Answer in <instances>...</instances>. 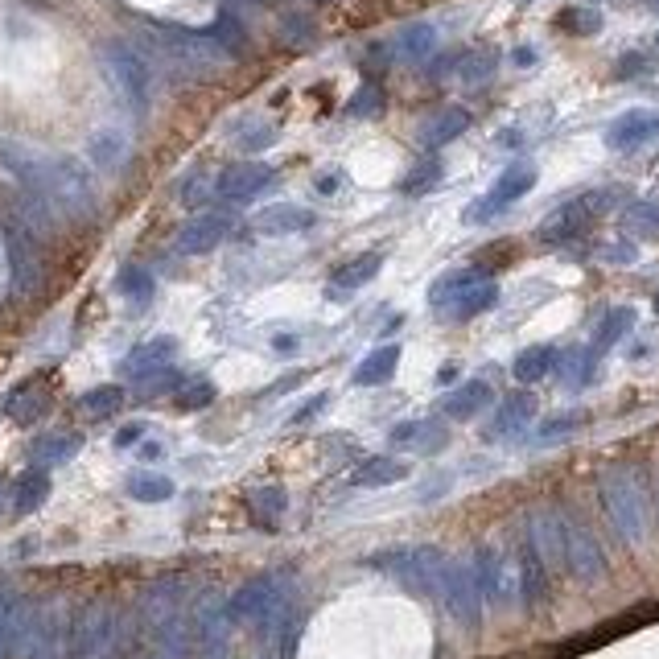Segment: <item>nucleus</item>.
Masks as SVG:
<instances>
[{
  "instance_id": "nucleus-23",
  "label": "nucleus",
  "mask_w": 659,
  "mask_h": 659,
  "mask_svg": "<svg viewBox=\"0 0 659 659\" xmlns=\"http://www.w3.org/2000/svg\"><path fill=\"white\" fill-rule=\"evenodd\" d=\"M557 359L561 351L552 342H540V346H528V351H519L515 363H511V375L519 379V384H540L544 375L557 371Z\"/></svg>"
},
{
  "instance_id": "nucleus-43",
  "label": "nucleus",
  "mask_w": 659,
  "mask_h": 659,
  "mask_svg": "<svg viewBox=\"0 0 659 659\" xmlns=\"http://www.w3.org/2000/svg\"><path fill=\"white\" fill-rule=\"evenodd\" d=\"M112 62H116V71H120L124 87H128L136 99H141V95H145V66L136 62L132 54H124V50H116V54H112Z\"/></svg>"
},
{
  "instance_id": "nucleus-17",
  "label": "nucleus",
  "mask_w": 659,
  "mask_h": 659,
  "mask_svg": "<svg viewBox=\"0 0 659 659\" xmlns=\"http://www.w3.org/2000/svg\"><path fill=\"white\" fill-rule=\"evenodd\" d=\"M487 404H495V392H491L487 379H466V384H458L441 400V412L449 416V421H474Z\"/></svg>"
},
{
  "instance_id": "nucleus-44",
  "label": "nucleus",
  "mask_w": 659,
  "mask_h": 659,
  "mask_svg": "<svg viewBox=\"0 0 659 659\" xmlns=\"http://www.w3.org/2000/svg\"><path fill=\"white\" fill-rule=\"evenodd\" d=\"M215 396H219V392H215L211 379H194L190 388H182V392H178V408H182V412H198V408L211 404Z\"/></svg>"
},
{
  "instance_id": "nucleus-36",
  "label": "nucleus",
  "mask_w": 659,
  "mask_h": 659,
  "mask_svg": "<svg viewBox=\"0 0 659 659\" xmlns=\"http://www.w3.org/2000/svg\"><path fill=\"white\" fill-rule=\"evenodd\" d=\"M21 622H25L21 606L9 602V598H0V659L13 655V647H17V639H21Z\"/></svg>"
},
{
  "instance_id": "nucleus-50",
  "label": "nucleus",
  "mask_w": 659,
  "mask_h": 659,
  "mask_svg": "<svg viewBox=\"0 0 659 659\" xmlns=\"http://www.w3.org/2000/svg\"><path fill=\"white\" fill-rule=\"evenodd\" d=\"M120 289L132 293L136 301H149V297H153V281H149L145 272H136V268H128V272L120 276Z\"/></svg>"
},
{
  "instance_id": "nucleus-27",
  "label": "nucleus",
  "mask_w": 659,
  "mask_h": 659,
  "mask_svg": "<svg viewBox=\"0 0 659 659\" xmlns=\"http://www.w3.org/2000/svg\"><path fill=\"white\" fill-rule=\"evenodd\" d=\"M631 326H635V309H631V305H614V309H606L602 322H598V330H594V342H589V346H594V355L602 359L606 351H614V346H618L622 338H627Z\"/></svg>"
},
{
  "instance_id": "nucleus-46",
  "label": "nucleus",
  "mask_w": 659,
  "mask_h": 659,
  "mask_svg": "<svg viewBox=\"0 0 659 659\" xmlns=\"http://www.w3.org/2000/svg\"><path fill=\"white\" fill-rule=\"evenodd\" d=\"M91 157H95L99 165H116V161L124 157V136H120V132L95 136V141H91Z\"/></svg>"
},
{
  "instance_id": "nucleus-7",
  "label": "nucleus",
  "mask_w": 659,
  "mask_h": 659,
  "mask_svg": "<svg viewBox=\"0 0 659 659\" xmlns=\"http://www.w3.org/2000/svg\"><path fill=\"white\" fill-rule=\"evenodd\" d=\"M536 186V165H528V161H515V165H507L503 173H499V182L491 186V194L487 198H478L470 211H466V223H487V219H495L499 211H507L511 202H519L528 190Z\"/></svg>"
},
{
  "instance_id": "nucleus-1",
  "label": "nucleus",
  "mask_w": 659,
  "mask_h": 659,
  "mask_svg": "<svg viewBox=\"0 0 659 659\" xmlns=\"http://www.w3.org/2000/svg\"><path fill=\"white\" fill-rule=\"evenodd\" d=\"M598 495L614 532L627 544H643L651 532V495L635 466H606L598 474Z\"/></svg>"
},
{
  "instance_id": "nucleus-42",
  "label": "nucleus",
  "mask_w": 659,
  "mask_h": 659,
  "mask_svg": "<svg viewBox=\"0 0 659 659\" xmlns=\"http://www.w3.org/2000/svg\"><path fill=\"white\" fill-rule=\"evenodd\" d=\"M79 449V437H46V441H38L33 445V458H38L42 466H58V462H66Z\"/></svg>"
},
{
  "instance_id": "nucleus-13",
  "label": "nucleus",
  "mask_w": 659,
  "mask_h": 659,
  "mask_svg": "<svg viewBox=\"0 0 659 659\" xmlns=\"http://www.w3.org/2000/svg\"><path fill=\"white\" fill-rule=\"evenodd\" d=\"M532 421H536V396L532 392H511V396L499 400V408H495L491 425H487V433H482V437H487V441H507L515 433H524Z\"/></svg>"
},
{
  "instance_id": "nucleus-26",
  "label": "nucleus",
  "mask_w": 659,
  "mask_h": 659,
  "mask_svg": "<svg viewBox=\"0 0 659 659\" xmlns=\"http://www.w3.org/2000/svg\"><path fill=\"white\" fill-rule=\"evenodd\" d=\"M173 351H178V342H173V338H153V342L141 346V351H132V355H128L124 371H128L132 379H149V375L165 371V363L173 359Z\"/></svg>"
},
{
  "instance_id": "nucleus-45",
  "label": "nucleus",
  "mask_w": 659,
  "mask_h": 659,
  "mask_svg": "<svg viewBox=\"0 0 659 659\" xmlns=\"http://www.w3.org/2000/svg\"><path fill=\"white\" fill-rule=\"evenodd\" d=\"M120 404H124V392H120V388H95V392L83 396V408H87L91 416H112Z\"/></svg>"
},
{
  "instance_id": "nucleus-39",
  "label": "nucleus",
  "mask_w": 659,
  "mask_h": 659,
  "mask_svg": "<svg viewBox=\"0 0 659 659\" xmlns=\"http://www.w3.org/2000/svg\"><path fill=\"white\" fill-rule=\"evenodd\" d=\"M384 112V91H379L375 83H363L351 99H346V116H355V120H371Z\"/></svg>"
},
{
  "instance_id": "nucleus-28",
  "label": "nucleus",
  "mask_w": 659,
  "mask_h": 659,
  "mask_svg": "<svg viewBox=\"0 0 659 659\" xmlns=\"http://www.w3.org/2000/svg\"><path fill=\"white\" fill-rule=\"evenodd\" d=\"M392 50H396V58H404V62H421V58H429V54L437 50V29H433L429 21H412V25H404V29L396 33Z\"/></svg>"
},
{
  "instance_id": "nucleus-2",
  "label": "nucleus",
  "mask_w": 659,
  "mask_h": 659,
  "mask_svg": "<svg viewBox=\"0 0 659 659\" xmlns=\"http://www.w3.org/2000/svg\"><path fill=\"white\" fill-rule=\"evenodd\" d=\"M371 569L396 577L404 589L421 598H437V577H441V565H445V552L433 548V544H400V548H384L367 557Z\"/></svg>"
},
{
  "instance_id": "nucleus-22",
  "label": "nucleus",
  "mask_w": 659,
  "mask_h": 659,
  "mask_svg": "<svg viewBox=\"0 0 659 659\" xmlns=\"http://www.w3.org/2000/svg\"><path fill=\"white\" fill-rule=\"evenodd\" d=\"M285 511H289L285 487H256V491L248 495V515H252V524L264 528V532H276V528H281Z\"/></svg>"
},
{
  "instance_id": "nucleus-55",
  "label": "nucleus",
  "mask_w": 659,
  "mask_h": 659,
  "mask_svg": "<svg viewBox=\"0 0 659 659\" xmlns=\"http://www.w3.org/2000/svg\"><path fill=\"white\" fill-rule=\"evenodd\" d=\"M272 346H276V351H285V355H289V351H297V342H293V334H281V338H276Z\"/></svg>"
},
{
  "instance_id": "nucleus-5",
  "label": "nucleus",
  "mask_w": 659,
  "mask_h": 659,
  "mask_svg": "<svg viewBox=\"0 0 659 659\" xmlns=\"http://www.w3.org/2000/svg\"><path fill=\"white\" fill-rule=\"evenodd\" d=\"M561 536H565V573L581 585H598L606 577V552L573 511L561 507Z\"/></svg>"
},
{
  "instance_id": "nucleus-32",
  "label": "nucleus",
  "mask_w": 659,
  "mask_h": 659,
  "mask_svg": "<svg viewBox=\"0 0 659 659\" xmlns=\"http://www.w3.org/2000/svg\"><path fill=\"white\" fill-rule=\"evenodd\" d=\"M276 145V124L272 120H244L235 128V149L239 153H264V149H272Z\"/></svg>"
},
{
  "instance_id": "nucleus-4",
  "label": "nucleus",
  "mask_w": 659,
  "mask_h": 659,
  "mask_svg": "<svg viewBox=\"0 0 659 659\" xmlns=\"http://www.w3.org/2000/svg\"><path fill=\"white\" fill-rule=\"evenodd\" d=\"M474 581L478 594L487 606H511L519 602V569H515V552L503 544H478L474 552Z\"/></svg>"
},
{
  "instance_id": "nucleus-29",
  "label": "nucleus",
  "mask_w": 659,
  "mask_h": 659,
  "mask_svg": "<svg viewBox=\"0 0 659 659\" xmlns=\"http://www.w3.org/2000/svg\"><path fill=\"white\" fill-rule=\"evenodd\" d=\"M478 281H491V272L487 268H454V272H445V276H437L433 289H429V305L441 309L449 297H458L462 289H470Z\"/></svg>"
},
{
  "instance_id": "nucleus-57",
  "label": "nucleus",
  "mask_w": 659,
  "mask_h": 659,
  "mask_svg": "<svg viewBox=\"0 0 659 659\" xmlns=\"http://www.w3.org/2000/svg\"><path fill=\"white\" fill-rule=\"evenodd\" d=\"M655 314H659V289H655Z\"/></svg>"
},
{
  "instance_id": "nucleus-37",
  "label": "nucleus",
  "mask_w": 659,
  "mask_h": 659,
  "mask_svg": "<svg viewBox=\"0 0 659 659\" xmlns=\"http://www.w3.org/2000/svg\"><path fill=\"white\" fill-rule=\"evenodd\" d=\"M58 647H62V627H58L54 614H46V618L38 622V631H33L29 659H58Z\"/></svg>"
},
{
  "instance_id": "nucleus-30",
  "label": "nucleus",
  "mask_w": 659,
  "mask_h": 659,
  "mask_svg": "<svg viewBox=\"0 0 659 659\" xmlns=\"http://www.w3.org/2000/svg\"><path fill=\"white\" fill-rule=\"evenodd\" d=\"M50 495V478L42 470H29L25 478H17V487H13V515H29V511H38Z\"/></svg>"
},
{
  "instance_id": "nucleus-33",
  "label": "nucleus",
  "mask_w": 659,
  "mask_h": 659,
  "mask_svg": "<svg viewBox=\"0 0 659 659\" xmlns=\"http://www.w3.org/2000/svg\"><path fill=\"white\" fill-rule=\"evenodd\" d=\"M622 223H627V231H635L643 239H659V202L655 198L631 202L627 211H622Z\"/></svg>"
},
{
  "instance_id": "nucleus-16",
  "label": "nucleus",
  "mask_w": 659,
  "mask_h": 659,
  "mask_svg": "<svg viewBox=\"0 0 659 659\" xmlns=\"http://www.w3.org/2000/svg\"><path fill=\"white\" fill-rule=\"evenodd\" d=\"M499 305V285L495 281H478V285H470V289H462L458 297H449L445 305H441V314L449 318V322H470V318H482L487 309H495Z\"/></svg>"
},
{
  "instance_id": "nucleus-54",
  "label": "nucleus",
  "mask_w": 659,
  "mask_h": 659,
  "mask_svg": "<svg viewBox=\"0 0 659 659\" xmlns=\"http://www.w3.org/2000/svg\"><path fill=\"white\" fill-rule=\"evenodd\" d=\"M532 62H540V50H532V46H519L515 50V66H532Z\"/></svg>"
},
{
  "instance_id": "nucleus-10",
  "label": "nucleus",
  "mask_w": 659,
  "mask_h": 659,
  "mask_svg": "<svg viewBox=\"0 0 659 659\" xmlns=\"http://www.w3.org/2000/svg\"><path fill=\"white\" fill-rule=\"evenodd\" d=\"M659 136V112L651 108H631V112H622L610 128H606V145L614 153H635L643 149L647 141H655Z\"/></svg>"
},
{
  "instance_id": "nucleus-20",
  "label": "nucleus",
  "mask_w": 659,
  "mask_h": 659,
  "mask_svg": "<svg viewBox=\"0 0 659 659\" xmlns=\"http://www.w3.org/2000/svg\"><path fill=\"white\" fill-rule=\"evenodd\" d=\"M412 470H408V462H400V458H388V454H375V458H363L359 466H355V474H351V482L355 487H396V482H404Z\"/></svg>"
},
{
  "instance_id": "nucleus-21",
  "label": "nucleus",
  "mask_w": 659,
  "mask_h": 659,
  "mask_svg": "<svg viewBox=\"0 0 659 659\" xmlns=\"http://www.w3.org/2000/svg\"><path fill=\"white\" fill-rule=\"evenodd\" d=\"M470 128V112L466 108H441L437 116L425 120L421 128V145L433 153V149H445L449 141H458V136Z\"/></svg>"
},
{
  "instance_id": "nucleus-8",
  "label": "nucleus",
  "mask_w": 659,
  "mask_h": 659,
  "mask_svg": "<svg viewBox=\"0 0 659 659\" xmlns=\"http://www.w3.org/2000/svg\"><path fill=\"white\" fill-rule=\"evenodd\" d=\"M276 182V169L272 165H264V161H239V165H227L223 173H219V198L223 202H235V206H248V202H256L268 186Z\"/></svg>"
},
{
  "instance_id": "nucleus-56",
  "label": "nucleus",
  "mask_w": 659,
  "mask_h": 659,
  "mask_svg": "<svg viewBox=\"0 0 659 659\" xmlns=\"http://www.w3.org/2000/svg\"><path fill=\"white\" fill-rule=\"evenodd\" d=\"M647 9H651V13H659V0H647Z\"/></svg>"
},
{
  "instance_id": "nucleus-19",
  "label": "nucleus",
  "mask_w": 659,
  "mask_h": 659,
  "mask_svg": "<svg viewBox=\"0 0 659 659\" xmlns=\"http://www.w3.org/2000/svg\"><path fill=\"white\" fill-rule=\"evenodd\" d=\"M392 445H404V449H421V454H437L445 449L449 433L441 421H400L392 433H388Z\"/></svg>"
},
{
  "instance_id": "nucleus-12",
  "label": "nucleus",
  "mask_w": 659,
  "mask_h": 659,
  "mask_svg": "<svg viewBox=\"0 0 659 659\" xmlns=\"http://www.w3.org/2000/svg\"><path fill=\"white\" fill-rule=\"evenodd\" d=\"M515 569H519V602H524L528 610H540L548 602V569L540 561V552L532 548V540L524 536L515 548Z\"/></svg>"
},
{
  "instance_id": "nucleus-25",
  "label": "nucleus",
  "mask_w": 659,
  "mask_h": 659,
  "mask_svg": "<svg viewBox=\"0 0 659 659\" xmlns=\"http://www.w3.org/2000/svg\"><path fill=\"white\" fill-rule=\"evenodd\" d=\"M400 367V346H375V351L355 367V384L359 388H384Z\"/></svg>"
},
{
  "instance_id": "nucleus-31",
  "label": "nucleus",
  "mask_w": 659,
  "mask_h": 659,
  "mask_svg": "<svg viewBox=\"0 0 659 659\" xmlns=\"http://www.w3.org/2000/svg\"><path fill=\"white\" fill-rule=\"evenodd\" d=\"M5 412L13 416L17 425H33L46 412V396H38V388H33V384H21V388H13L5 396Z\"/></svg>"
},
{
  "instance_id": "nucleus-58",
  "label": "nucleus",
  "mask_w": 659,
  "mask_h": 659,
  "mask_svg": "<svg viewBox=\"0 0 659 659\" xmlns=\"http://www.w3.org/2000/svg\"><path fill=\"white\" fill-rule=\"evenodd\" d=\"M655 50H659V33H655Z\"/></svg>"
},
{
  "instance_id": "nucleus-41",
  "label": "nucleus",
  "mask_w": 659,
  "mask_h": 659,
  "mask_svg": "<svg viewBox=\"0 0 659 659\" xmlns=\"http://www.w3.org/2000/svg\"><path fill=\"white\" fill-rule=\"evenodd\" d=\"M441 173H445V165H441L437 157H429V161H421V165H416L408 178L400 182V190H404V194H425V190H433V186L441 182Z\"/></svg>"
},
{
  "instance_id": "nucleus-14",
  "label": "nucleus",
  "mask_w": 659,
  "mask_h": 659,
  "mask_svg": "<svg viewBox=\"0 0 659 659\" xmlns=\"http://www.w3.org/2000/svg\"><path fill=\"white\" fill-rule=\"evenodd\" d=\"M379 268H384V252H359L355 260H346V264H338V268L330 272V285H326V293H330V297H346V293H355V289H363V285H371V281H375Z\"/></svg>"
},
{
  "instance_id": "nucleus-35",
  "label": "nucleus",
  "mask_w": 659,
  "mask_h": 659,
  "mask_svg": "<svg viewBox=\"0 0 659 659\" xmlns=\"http://www.w3.org/2000/svg\"><path fill=\"white\" fill-rule=\"evenodd\" d=\"M495 54L491 50H466V54H458V66H454V75L462 79V83H487L491 75H495Z\"/></svg>"
},
{
  "instance_id": "nucleus-53",
  "label": "nucleus",
  "mask_w": 659,
  "mask_h": 659,
  "mask_svg": "<svg viewBox=\"0 0 659 659\" xmlns=\"http://www.w3.org/2000/svg\"><path fill=\"white\" fill-rule=\"evenodd\" d=\"M639 252L631 248V244H614V248H602V260H610V264H631Z\"/></svg>"
},
{
  "instance_id": "nucleus-9",
  "label": "nucleus",
  "mask_w": 659,
  "mask_h": 659,
  "mask_svg": "<svg viewBox=\"0 0 659 659\" xmlns=\"http://www.w3.org/2000/svg\"><path fill=\"white\" fill-rule=\"evenodd\" d=\"M112 635H116V618L108 606H91L83 618H79V627L71 635V655L75 659H103L112 647Z\"/></svg>"
},
{
  "instance_id": "nucleus-47",
  "label": "nucleus",
  "mask_w": 659,
  "mask_h": 659,
  "mask_svg": "<svg viewBox=\"0 0 659 659\" xmlns=\"http://www.w3.org/2000/svg\"><path fill=\"white\" fill-rule=\"evenodd\" d=\"M281 33H285V42H309L318 33L314 17H305V13H285L281 17Z\"/></svg>"
},
{
  "instance_id": "nucleus-11",
  "label": "nucleus",
  "mask_w": 659,
  "mask_h": 659,
  "mask_svg": "<svg viewBox=\"0 0 659 659\" xmlns=\"http://www.w3.org/2000/svg\"><path fill=\"white\" fill-rule=\"evenodd\" d=\"M598 206H589V198H573V202H565V206H557L544 223H540V244H548V248H557V244H573V239H581L585 235V227H589V215H594Z\"/></svg>"
},
{
  "instance_id": "nucleus-24",
  "label": "nucleus",
  "mask_w": 659,
  "mask_h": 659,
  "mask_svg": "<svg viewBox=\"0 0 659 659\" xmlns=\"http://www.w3.org/2000/svg\"><path fill=\"white\" fill-rule=\"evenodd\" d=\"M557 371H561V384L569 392H581L594 384V371H598V355H594V346H573V351H565L557 359Z\"/></svg>"
},
{
  "instance_id": "nucleus-6",
  "label": "nucleus",
  "mask_w": 659,
  "mask_h": 659,
  "mask_svg": "<svg viewBox=\"0 0 659 659\" xmlns=\"http://www.w3.org/2000/svg\"><path fill=\"white\" fill-rule=\"evenodd\" d=\"M231 627L235 622L227 614V602L219 594H202L198 606H194V618H190V647L202 659H227Z\"/></svg>"
},
{
  "instance_id": "nucleus-38",
  "label": "nucleus",
  "mask_w": 659,
  "mask_h": 659,
  "mask_svg": "<svg viewBox=\"0 0 659 659\" xmlns=\"http://www.w3.org/2000/svg\"><path fill=\"white\" fill-rule=\"evenodd\" d=\"M585 425L581 412H561V416H548V421L536 429V445H552V441H565Z\"/></svg>"
},
{
  "instance_id": "nucleus-48",
  "label": "nucleus",
  "mask_w": 659,
  "mask_h": 659,
  "mask_svg": "<svg viewBox=\"0 0 659 659\" xmlns=\"http://www.w3.org/2000/svg\"><path fill=\"white\" fill-rule=\"evenodd\" d=\"M326 404H330V392H318V396H309L293 416H289V425L293 429H301V425H309V421H318V416L326 412Z\"/></svg>"
},
{
  "instance_id": "nucleus-59",
  "label": "nucleus",
  "mask_w": 659,
  "mask_h": 659,
  "mask_svg": "<svg viewBox=\"0 0 659 659\" xmlns=\"http://www.w3.org/2000/svg\"><path fill=\"white\" fill-rule=\"evenodd\" d=\"M260 659H276V655H260Z\"/></svg>"
},
{
  "instance_id": "nucleus-34",
  "label": "nucleus",
  "mask_w": 659,
  "mask_h": 659,
  "mask_svg": "<svg viewBox=\"0 0 659 659\" xmlns=\"http://www.w3.org/2000/svg\"><path fill=\"white\" fill-rule=\"evenodd\" d=\"M128 495L136 503H165L173 495V482L165 474H153V470H141V474H132L128 478Z\"/></svg>"
},
{
  "instance_id": "nucleus-18",
  "label": "nucleus",
  "mask_w": 659,
  "mask_h": 659,
  "mask_svg": "<svg viewBox=\"0 0 659 659\" xmlns=\"http://www.w3.org/2000/svg\"><path fill=\"white\" fill-rule=\"evenodd\" d=\"M314 223H318V215L305 211V206H297V202H272L256 215V227L264 235H297V231H309Z\"/></svg>"
},
{
  "instance_id": "nucleus-15",
  "label": "nucleus",
  "mask_w": 659,
  "mask_h": 659,
  "mask_svg": "<svg viewBox=\"0 0 659 659\" xmlns=\"http://www.w3.org/2000/svg\"><path fill=\"white\" fill-rule=\"evenodd\" d=\"M227 231H231V219L227 215H198V219H190L186 227H182V235H178V248L182 252H190V256H202V252H211V248H219L223 239H227Z\"/></svg>"
},
{
  "instance_id": "nucleus-40",
  "label": "nucleus",
  "mask_w": 659,
  "mask_h": 659,
  "mask_svg": "<svg viewBox=\"0 0 659 659\" xmlns=\"http://www.w3.org/2000/svg\"><path fill=\"white\" fill-rule=\"evenodd\" d=\"M557 29L577 33V38H589V33L602 29V13L598 9H561L557 13Z\"/></svg>"
},
{
  "instance_id": "nucleus-49",
  "label": "nucleus",
  "mask_w": 659,
  "mask_h": 659,
  "mask_svg": "<svg viewBox=\"0 0 659 659\" xmlns=\"http://www.w3.org/2000/svg\"><path fill=\"white\" fill-rule=\"evenodd\" d=\"M614 75L618 79H643V75H651V58L647 54H635V50L622 54L618 66H614Z\"/></svg>"
},
{
  "instance_id": "nucleus-52",
  "label": "nucleus",
  "mask_w": 659,
  "mask_h": 659,
  "mask_svg": "<svg viewBox=\"0 0 659 659\" xmlns=\"http://www.w3.org/2000/svg\"><path fill=\"white\" fill-rule=\"evenodd\" d=\"M145 433H149V425H145V421H132V425H124V429L116 433V445H120V449H128V445L141 441Z\"/></svg>"
},
{
  "instance_id": "nucleus-3",
  "label": "nucleus",
  "mask_w": 659,
  "mask_h": 659,
  "mask_svg": "<svg viewBox=\"0 0 659 659\" xmlns=\"http://www.w3.org/2000/svg\"><path fill=\"white\" fill-rule=\"evenodd\" d=\"M437 598L445 606V614L462 622L466 631H478L482 622V594H478V581H474V565L470 561H458V557H445L441 565V577H437Z\"/></svg>"
},
{
  "instance_id": "nucleus-51",
  "label": "nucleus",
  "mask_w": 659,
  "mask_h": 659,
  "mask_svg": "<svg viewBox=\"0 0 659 659\" xmlns=\"http://www.w3.org/2000/svg\"><path fill=\"white\" fill-rule=\"evenodd\" d=\"M346 182H351V178H346L342 169H322L318 178H314L318 194H342V190H346Z\"/></svg>"
}]
</instances>
